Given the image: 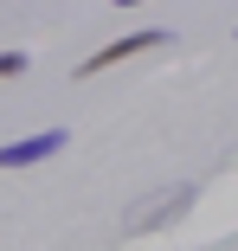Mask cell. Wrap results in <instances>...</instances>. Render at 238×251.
I'll list each match as a JSON object with an SVG mask.
<instances>
[{"instance_id": "1", "label": "cell", "mask_w": 238, "mask_h": 251, "mask_svg": "<svg viewBox=\"0 0 238 251\" xmlns=\"http://www.w3.org/2000/svg\"><path fill=\"white\" fill-rule=\"evenodd\" d=\"M65 142H71V129H39V135H26V142H7V148H0V168H32V161H52Z\"/></svg>"}, {"instance_id": "2", "label": "cell", "mask_w": 238, "mask_h": 251, "mask_svg": "<svg viewBox=\"0 0 238 251\" xmlns=\"http://www.w3.org/2000/svg\"><path fill=\"white\" fill-rule=\"evenodd\" d=\"M161 39H174V32L148 26V32H129V39H116V45H103V52H90V58H84V77H97V71H110V65H122V58H135V52H155Z\"/></svg>"}, {"instance_id": "3", "label": "cell", "mask_w": 238, "mask_h": 251, "mask_svg": "<svg viewBox=\"0 0 238 251\" xmlns=\"http://www.w3.org/2000/svg\"><path fill=\"white\" fill-rule=\"evenodd\" d=\"M187 213H193V187H174L167 200H155L148 213H135L129 232H161V226H174V219H187Z\"/></svg>"}, {"instance_id": "4", "label": "cell", "mask_w": 238, "mask_h": 251, "mask_svg": "<svg viewBox=\"0 0 238 251\" xmlns=\"http://www.w3.org/2000/svg\"><path fill=\"white\" fill-rule=\"evenodd\" d=\"M0 77H26V52L7 45V52H0Z\"/></svg>"}, {"instance_id": "5", "label": "cell", "mask_w": 238, "mask_h": 251, "mask_svg": "<svg viewBox=\"0 0 238 251\" xmlns=\"http://www.w3.org/2000/svg\"><path fill=\"white\" fill-rule=\"evenodd\" d=\"M116 7H142V0H116Z\"/></svg>"}]
</instances>
